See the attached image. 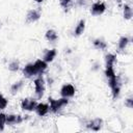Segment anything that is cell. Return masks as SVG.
<instances>
[{
	"instance_id": "cell-1",
	"label": "cell",
	"mask_w": 133,
	"mask_h": 133,
	"mask_svg": "<svg viewBox=\"0 0 133 133\" xmlns=\"http://www.w3.org/2000/svg\"><path fill=\"white\" fill-rule=\"evenodd\" d=\"M70 103L69 98H59V99H53L51 97H49L48 99V104L50 107V111L52 113H57L59 112L61 109H63L65 106H68Z\"/></svg>"
},
{
	"instance_id": "cell-2",
	"label": "cell",
	"mask_w": 133,
	"mask_h": 133,
	"mask_svg": "<svg viewBox=\"0 0 133 133\" xmlns=\"http://www.w3.org/2000/svg\"><path fill=\"white\" fill-rule=\"evenodd\" d=\"M108 80V85L111 89V94H112V98L115 100L119 97L121 94V89H122V85H123V81H122V77L121 76H113L112 78L107 79Z\"/></svg>"
},
{
	"instance_id": "cell-3",
	"label": "cell",
	"mask_w": 133,
	"mask_h": 133,
	"mask_svg": "<svg viewBox=\"0 0 133 133\" xmlns=\"http://www.w3.org/2000/svg\"><path fill=\"white\" fill-rule=\"evenodd\" d=\"M33 85H34V94L36 96V99H42L45 95L46 90V79L44 78L43 75H37L36 78L33 80Z\"/></svg>"
},
{
	"instance_id": "cell-4",
	"label": "cell",
	"mask_w": 133,
	"mask_h": 133,
	"mask_svg": "<svg viewBox=\"0 0 133 133\" xmlns=\"http://www.w3.org/2000/svg\"><path fill=\"white\" fill-rule=\"evenodd\" d=\"M106 9H107L106 4L103 1H97L90 5L89 11L92 16H102L106 11Z\"/></svg>"
},
{
	"instance_id": "cell-5",
	"label": "cell",
	"mask_w": 133,
	"mask_h": 133,
	"mask_svg": "<svg viewBox=\"0 0 133 133\" xmlns=\"http://www.w3.org/2000/svg\"><path fill=\"white\" fill-rule=\"evenodd\" d=\"M37 105V101L33 98H25L21 101V108L23 111H34Z\"/></svg>"
},
{
	"instance_id": "cell-6",
	"label": "cell",
	"mask_w": 133,
	"mask_h": 133,
	"mask_svg": "<svg viewBox=\"0 0 133 133\" xmlns=\"http://www.w3.org/2000/svg\"><path fill=\"white\" fill-rule=\"evenodd\" d=\"M22 73L24 75L25 78L27 79H30V78H33L35 76H37V72H36V69L34 66V63L33 62H29V63H26L23 69H22Z\"/></svg>"
},
{
	"instance_id": "cell-7",
	"label": "cell",
	"mask_w": 133,
	"mask_h": 133,
	"mask_svg": "<svg viewBox=\"0 0 133 133\" xmlns=\"http://www.w3.org/2000/svg\"><path fill=\"white\" fill-rule=\"evenodd\" d=\"M76 94V88L71 83H65L60 88V96L63 98H73Z\"/></svg>"
},
{
	"instance_id": "cell-8",
	"label": "cell",
	"mask_w": 133,
	"mask_h": 133,
	"mask_svg": "<svg viewBox=\"0 0 133 133\" xmlns=\"http://www.w3.org/2000/svg\"><path fill=\"white\" fill-rule=\"evenodd\" d=\"M41 17H42V12L39 9L36 8L29 9L26 15V23H35L41 19Z\"/></svg>"
},
{
	"instance_id": "cell-9",
	"label": "cell",
	"mask_w": 133,
	"mask_h": 133,
	"mask_svg": "<svg viewBox=\"0 0 133 133\" xmlns=\"http://www.w3.org/2000/svg\"><path fill=\"white\" fill-rule=\"evenodd\" d=\"M103 124H104V122H103V119H102L101 117H96V118L90 119V121L86 124V128L89 129V130H91V131L98 132V131H100V130L102 129Z\"/></svg>"
},
{
	"instance_id": "cell-10",
	"label": "cell",
	"mask_w": 133,
	"mask_h": 133,
	"mask_svg": "<svg viewBox=\"0 0 133 133\" xmlns=\"http://www.w3.org/2000/svg\"><path fill=\"white\" fill-rule=\"evenodd\" d=\"M24 122V117L21 114H6V125L8 126H15V125H20Z\"/></svg>"
},
{
	"instance_id": "cell-11",
	"label": "cell",
	"mask_w": 133,
	"mask_h": 133,
	"mask_svg": "<svg viewBox=\"0 0 133 133\" xmlns=\"http://www.w3.org/2000/svg\"><path fill=\"white\" fill-rule=\"evenodd\" d=\"M34 111L36 112V114L38 116H45L49 113L50 111V107L48 103H37Z\"/></svg>"
},
{
	"instance_id": "cell-12",
	"label": "cell",
	"mask_w": 133,
	"mask_h": 133,
	"mask_svg": "<svg viewBox=\"0 0 133 133\" xmlns=\"http://www.w3.org/2000/svg\"><path fill=\"white\" fill-rule=\"evenodd\" d=\"M33 63L38 75H43L48 69V62H46L44 59H36Z\"/></svg>"
},
{
	"instance_id": "cell-13",
	"label": "cell",
	"mask_w": 133,
	"mask_h": 133,
	"mask_svg": "<svg viewBox=\"0 0 133 133\" xmlns=\"http://www.w3.org/2000/svg\"><path fill=\"white\" fill-rule=\"evenodd\" d=\"M84 30H85V20L81 19L77 23V25H76V27H75V29L73 31V35L74 36H80V35L83 34Z\"/></svg>"
},
{
	"instance_id": "cell-14",
	"label": "cell",
	"mask_w": 133,
	"mask_h": 133,
	"mask_svg": "<svg viewBox=\"0 0 133 133\" xmlns=\"http://www.w3.org/2000/svg\"><path fill=\"white\" fill-rule=\"evenodd\" d=\"M57 55V51L56 49H50V50H46L45 53H44V56H43V59L46 61V62H52L55 57Z\"/></svg>"
},
{
	"instance_id": "cell-15",
	"label": "cell",
	"mask_w": 133,
	"mask_h": 133,
	"mask_svg": "<svg viewBox=\"0 0 133 133\" xmlns=\"http://www.w3.org/2000/svg\"><path fill=\"white\" fill-rule=\"evenodd\" d=\"M23 87H24V81H23V80H19V81L15 82V83H12V84L10 85L9 91H10V94H11L12 96H15V95L19 94Z\"/></svg>"
},
{
	"instance_id": "cell-16",
	"label": "cell",
	"mask_w": 133,
	"mask_h": 133,
	"mask_svg": "<svg viewBox=\"0 0 133 133\" xmlns=\"http://www.w3.org/2000/svg\"><path fill=\"white\" fill-rule=\"evenodd\" d=\"M92 46L97 49V50H106L107 49V43L105 42V39L101 38V37H98V38H95L92 41Z\"/></svg>"
},
{
	"instance_id": "cell-17",
	"label": "cell",
	"mask_w": 133,
	"mask_h": 133,
	"mask_svg": "<svg viewBox=\"0 0 133 133\" xmlns=\"http://www.w3.org/2000/svg\"><path fill=\"white\" fill-rule=\"evenodd\" d=\"M132 16H133V11H132L131 5L128 4V3L123 4V18L125 20L129 21V20L132 19Z\"/></svg>"
},
{
	"instance_id": "cell-18",
	"label": "cell",
	"mask_w": 133,
	"mask_h": 133,
	"mask_svg": "<svg viewBox=\"0 0 133 133\" xmlns=\"http://www.w3.org/2000/svg\"><path fill=\"white\" fill-rule=\"evenodd\" d=\"M129 43H130V38L128 36H125V35L124 36H121L119 39H118V42H117V51H119V52L124 51L128 47Z\"/></svg>"
},
{
	"instance_id": "cell-19",
	"label": "cell",
	"mask_w": 133,
	"mask_h": 133,
	"mask_svg": "<svg viewBox=\"0 0 133 133\" xmlns=\"http://www.w3.org/2000/svg\"><path fill=\"white\" fill-rule=\"evenodd\" d=\"M45 37L50 43H55L58 39V34L54 29H48L45 33Z\"/></svg>"
},
{
	"instance_id": "cell-20",
	"label": "cell",
	"mask_w": 133,
	"mask_h": 133,
	"mask_svg": "<svg viewBox=\"0 0 133 133\" xmlns=\"http://www.w3.org/2000/svg\"><path fill=\"white\" fill-rule=\"evenodd\" d=\"M116 62V55L113 53H107L105 55V68L107 66H114Z\"/></svg>"
},
{
	"instance_id": "cell-21",
	"label": "cell",
	"mask_w": 133,
	"mask_h": 133,
	"mask_svg": "<svg viewBox=\"0 0 133 133\" xmlns=\"http://www.w3.org/2000/svg\"><path fill=\"white\" fill-rule=\"evenodd\" d=\"M7 69H8L10 72H12V73L18 72V71L20 70V61L17 60V59L10 60V61L8 62V64H7Z\"/></svg>"
},
{
	"instance_id": "cell-22",
	"label": "cell",
	"mask_w": 133,
	"mask_h": 133,
	"mask_svg": "<svg viewBox=\"0 0 133 133\" xmlns=\"http://www.w3.org/2000/svg\"><path fill=\"white\" fill-rule=\"evenodd\" d=\"M8 105V100L0 92V111L1 110H4Z\"/></svg>"
},
{
	"instance_id": "cell-23",
	"label": "cell",
	"mask_w": 133,
	"mask_h": 133,
	"mask_svg": "<svg viewBox=\"0 0 133 133\" xmlns=\"http://www.w3.org/2000/svg\"><path fill=\"white\" fill-rule=\"evenodd\" d=\"M5 125H6V114L4 112H0V131L4 130Z\"/></svg>"
},
{
	"instance_id": "cell-24",
	"label": "cell",
	"mask_w": 133,
	"mask_h": 133,
	"mask_svg": "<svg viewBox=\"0 0 133 133\" xmlns=\"http://www.w3.org/2000/svg\"><path fill=\"white\" fill-rule=\"evenodd\" d=\"M72 3H73V0H60V6L64 10H68L72 6Z\"/></svg>"
},
{
	"instance_id": "cell-25",
	"label": "cell",
	"mask_w": 133,
	"mask_h": 133,
	"mask_svg": "<svg viewBox=\"0 0 133 133\" xmlns=\"http://www.w3.org/2000/svg\"><path fill=\"white\" fill-rule=\"evenodd\" d=\"M125 106L130 108V109L133 108V98L132 97H129V98H127L125 100Z\"/></svg>"
},
{
	"instance_id": "cell-26",
	"label": "cell",
	"mask_w": 133,
	"mask_h": 133,
	"mask_svg": "<svg viewBox=\"0 0 133 133\" xmlns=\"http://www.w3.org/2000/svg\"><path fill=\"white\" fill-rule=\"evenodd\" d=\"M88 0H76V5L79 7H84L87 5Z\"/></svg>"
},
{
	"instance_id": "cell-27",
	"label": "cell",
	"mask_w": 133,
	"mask_h": 133,
	"mask_svg": "<svg viewBox=\"0 0 133 133\" xmlns=\"http://www.w3.org/2000/svg\"><path fill=\"white\" fill-rule=\"evenodd\" d=\"M100 63L99 62H95L92 65H91V71H94V72H96V71H99L100 70Z\"/></svg>"
},
{
	"instance_id": "cell-28",
	"label": "cell",
	"mask_w": 133,
	"mask_h": 133,
	"mask_svg": "<svg viewBox=\"0 0 133 133\" xmlns=\"http://www.w3.org/2000/svg\"><path fill=\"white\" fill-rule=\"evenodd\" d=\"M114 2H115L118 6H122V4H123V0H114Z\"/></svg>"
},
{
	"instance_id": "cell-29",
	"label": "cell",
	"mask_w": 133,
	"mask_h": 133,
	"mask_svg": "<svg viewBox=\"0 0 133 133\" xmlns=\"http://www.w3.org/2000/svg\"><path fill=\"white\" fill-rule=\"evenodd\" d=\"M33 1H34L35 3H38V4H41V3H43L45 0H33Z\"/></svg>"
}]
</instances>
